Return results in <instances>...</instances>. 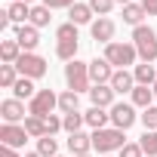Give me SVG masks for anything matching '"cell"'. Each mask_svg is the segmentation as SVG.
Segmentation results:
<instances>
[{
	"label": "cell",
	"instance_id": "cell-1",
	"mask_svg": "<svg viewBox=\"0 0 157 157\" xmlns=\"http://www.w3.org/2000/svg\"><path fill=\"white\" fill-rule=\"evenodd\" d=\"M65 83H68V90H74L77 96H80V93H90V90H93L90 62H80V59L68 62V65H65Z\"/></svg>",
	"mask_w": 157,
	"mask_h": 157
},
{
	"label": "cell",
	"instance_id": "cell-2",
	"mask_svg": "<svg viewBox=\"0 0 157 157\" xmlns=\"http://www.w3.org/2000/svg\"><path fill=\"white\" fill-rule=\"evenodd\" d=\"M132 46H136L142 62H157V31L151 25L132 28Z\"/></svg>",
	"mask_w": 157,
	"mask_h": 157
},
{
	"label": "cell",
	"instance_id": "cell-3",
	"mask_svg": "<svg viewBox=\"0 0 157 157\" xmlns=\"http://www.w3.org/2000/svg\"><path fill=\"white\" fill-rule=\"evenodd\" d=\"M105 59L117 68V71H126L129 65H136V59H139V52H136V46L132 43H120V40H111L108 46H105Z\"/></svg>",
	"mask_w": 157,
	"mask_h": 157
},
{
	"label": "cell",
	"instance_id": "cell-4",
	"mask_svg": "<svg viewBox=\"0 0 157 157\" xmlns=\"http://www.w3.org/2000/svg\"><path fill=\"white\" fill-rule=\"evenodd\" d=\"M123 145H126V139H123V129H117V126H105V129L93 132V151H99V154L120 151Z\"/></svg>",
	"mask_w": 157,
	"mask_h": 157
},
{
	"label": "cell",
	"instance_id": "cell-5",
	"mask_svg": "<svg viewBox=\"0 0 157 157\" xmlns=\"http://www.w3.org/2000/svg\"><path fill=\"white\" fill-rule=\"evenodd\" d=\"M56 108H59V96H56L52 90H37V96L28 102V114H31V117H43V120H46Z\"/></svg>",
	"mask_w": 157,
	"mask_h": 157
},
{
	"label": "cell",
	"instance_id": "cell-6",
	"mask_svg": "<svg viewBox=\"0 0 157 157\" xmlns=\"http://www.w3.org/2000/svg\"><path fill=\"white\" fill-rule=\"evenodd\" d=\"M16 68H19L22 77H28V80H40V77L46 74V59L37 56V52H22V59L16 62Z\"/></svg>",
	"mask_w": 157,
	"mask_h": 157
},
{
	"label": "cell",
	"instance_id": "cell-7",
	"mask_svg": "<svg viewBox=\"0 0 157 157\" xmlns=\"http://www.w3.org/2000/svg\"><path fill=\"white\" fill-rule=\"evenodd\" d=\"M136 120H139V114H136V105H132V102H114V108H111V123H114L117 129L126 132Z\"/></svg>",
	"mask_w": 157,
	"mask_h": 157
},
{
	"label": "cell",
	"instance_id": "cell-8",
	"mask_svg": "<svg viewBox=\"0 0 157 157\" xmlns=\"http://www.w3.org/2000/svg\"><path fill=\"white\" fill-rule=\"evenodd\" d=\"M31 136H28V129L22 126V123H3L0 126V142H3L6 148H25V142H28Z\"/></svg>",
	"mask_w": 157,
	"mask_h": 157
},
{
	"label": "cell",
	"instance_id": "cell-9",
	"mask_svg": "<svg viewBox=\"0 0 157 157\" xmlns=\"http://www.w3.org/2000/svg\"><path fill=\"white\" fill-rule=\"evenodd\" d=\"M111 77H114V65H111L105 56L90 62V80H93V86H99V83H111Z\"/></svg>",
	"mask_w": 157,
	"mask_h": 157
},
{
	"label": "cell",
	"instance_id": "cell-10",
	"mask_svg": "<svg viewBox=\"0 0 157 157\" xmlns=\"http://www.w3.org/2000/svg\"><path fill=\"white\" fill-rule=\"evenodd\" d=\"M16 40H19V46H22L25 52H34L37 43H40V28H34L31 22H28V25H19V28H16Z\"/></svg>",
	"mask_w": 157,
	"mask_h": 157
},
{
	"label": "cell",
	"instance_id": "cell-11",
	"mask_svg": "<svg viewBox=\"0 0 157 157\" xmlns=\"http://www.w3.org/2000/svg\"><path fill=\"white\" fill-rule=\"evenodd\" d=\"M0 117H3V123H19V120H25V102H19V99H3V102H0Z\"/></svg>",
	"mask_w": 157,
	"mask_h": 157
},
{
	"label": "cell",
	"instance_id": "cell-12",
	"mask_svg": "<svg viewBox=\"0 0 157 157\" xmlns=\"http://www.w3.org/2000/svg\"><path fill=\"white\" fill-rule=\"evenodd\" d=\"M90 34H93L96 43H105V46H108V43L114 40V22H111L108 16H105V19H96V22L90 25Z\"/></svg>",
	"mask_w": 157,
	"mask_h": 157
},
{
	"label": "cell",
	"instance_id": "cell-13",
	"mask_svg": "<svg viewBox=\"0 0 157 157\" xmlns=\"http://www.w3.org/2000/svg\"><path fill=\"white\" fill-rule=\"evenodd\" d=\"M114 96H117V93L111 90V83H99V86L90 90V99H93L96 108H108V111H111V108H114Z\"/></svg>",
	"mask_w": 157,
	"mask_h": 157
},
{
	"label": "cell",
	"instance_id": "cell-14",
	"mask_svg": "<svg viewBox=\"0 0 157 157\" xmlns=\"http://www.w3.org/2000/svg\"><path fill=\"white\" fill-rule=\"evenodd\" d=\"M68 148H71L74 157H77V154H90V151H93V136H86L83 129H80V132H71V136H68Z\"/></svg>",
	"mask_w": 157,
	"mask_h": 157
},
{
	"label": "cell",
	"instance_id": "cell-15",
	"mask_svg": "<svg viewBox=\"0 0 157 157\" xmlns=\"http://www.w3.org/2000/svg\"><path fill=\"white\" fill-rule=\"evenodd\" d=\"M132 77H136V83H142V86H154V83H157V68H154V62L136 65V68H132Z\"/></svg>",
	"mask_w": 157,
	"mask_h": 157
},
{
	"label": "cell",
	"instance_id": "cell-16",
	"mask_svg": "<svg viewBox=\"0 0 157 157\" xmlns=\"http://www.w3.org/2000/svg\"><path fill=\"white\" fill-rule=\"evenodd\" d=\"M83 117H86V126H93V132H96V129H105V126H108L111 111H108V108H96V105H93Z\"/></svg>",
	"mask_w": 157,
	"mask_h": 157
},
{
	"label": "cell",
	"instance_id": "cell-17",
	"mask_svg": "<svg viewBox=\"0 0 157 157\" xmlns=\"http://www.w3.org/2000/svg\"><path fill=\"white\" fill-rule=\"evenodd\" d=\"M68 22H74L77 28H80V25H90V22H93V6H90V3H74V6L68 10Z\"/></svg>",
	"mask_w": 157,
	"mask_h": 157
},
{
	"label": "cell",
	"instance_id": "cell-18",
	"mask_svg": "<svg viewBox=\"0 0 157 157\" xmlns=\"http://www.w3.org/2000/svg\"><path fill=\"white\" fill-rule=\"evenodd\" d=\"M111 90H114V93H132V90H136V77H132V71H114V77H111Z\"/></svg>",
	"mask_w": 157,
	"mask_h": 157
},
{
	"label": "cell",
	"instance_id": "cell-19",
	"mask_svg": "<svg viewBox=\"0 0 157 157\" xmlns=\"http://www.w3.org/2000/svg\"><path fill=\"white\" fill-rule=\"evenodd\" d=\"M22 46H19V40L13 37V40H3L0 43V59H3V65H16L19 59H22Z\"/></svg>",
	"mask_w": 157,
	"mask_h": 157
},
{
	"label": "cell",
	"instance_id": "cell-20",
	"mask_svg": "<svg viewBox=\"0 0 157 157\" xmlns=\"http://www.w3.org/2000/svg\"><path fill=\"white\" fill-rule=\"evenodd\" d=\"M129 96H132V105H136V108H142V111L154 105V90H151V86H142V83H136V90H132Z\"/></svg>",
	"mask_w": 157,
	"mask_h": 157
},
{
	"label": "cell",
	"instance_id": "cell-21",
	"mask_svg": "<svg viewBox=\"0 0 157 157\" xmlns=\"http://www.w3.org/2000/svg\"><path fill=\"white\" fill-rule=\"evenodd\" d=\"M59 111L62 114H74V111H80V96H77L74 90H65L59 96Z\"/></svg>",
	"mask_w": 157,
	"mask_h": 157
},
{
	"label": "cell",
	"instance_id": "cell-22",
	"mask_svg": "<svg viewBox=\"0 0 157 157\" xmlns=\"http://www.w3.org/2000/svg\"><path fill=\"white\" fill-rule=\"evenodd\" d=\"M77 49H80V40H59L56 43V56L62 62H74L77 59Z\"/></svg>",
	"mask_w": 157,
	"mask_h": 157
},
{
	"label": "cell",
	"instance_id": "cell-23",
	"mask_svg": "<svg viewBox=\"0 0 157 157\" xmlns=\"http://www.w3.org/2000/svg\"><path fill=\"white\" fill-rule=\"evenodd\" d=\"M37 96V90H34V80H28V77H19V83L13 86V99H19V102H31Z\"/></svg>",
	"mask_w": 157,
	"mask_h": 157
},
{
	"label": "cell",
	"instance_id": "cell-24",
	"mask_svg": "<svg viewBox=\"0 0 157 157\" xmlns=\"http://www.w3.org/2000/svg\"><path fill=\"white\" fill-rule=\"evenodd\" d=\"M145 16H148V13H145V6H142V3H126V6H123V22H126V25H132V28H139Z\"/></svg>",
	"mask_w": 157,
	"mask_h": 157
},
{
	"label": "cell",
	"instance_id": "cell-25",
	"mask_svg": "<svg viewBox=\"0 0 157 157\" xmlns=\"http://www.w3.org/2000/svg\"><path fill=\"white\" fill-rule=\"evenodd\" d=\"M10 22H16V25H28V19H31V6L28 3H10Z\"/></svg>",
	"mask_w": 157,
	"mask_h": 157
},
{
	"label": "cell",
	"instance_id": "cell-26",
	"mask_svg": "<svg viewBox=\"0 0 157 157\" xmlns=\"http://www.w3.org/2000/svg\"><path fill=\"white\" fill-rule=\"evenodd\" d=\"M22 126L28 129V136H31V139H43V136H46V120H43V117H31V114H28Z\"/></svg>",
	"mask_w": 157,
	"mask_h": 157
},
{
	"label": "cell",
	"instance_id": "cell-27",
	"mask_svg": "<svg viewBox=\"0 0 157 157\" xmlns=\"http://www.w3.org/2000/svg\"><path fill=\"white\" fill-rule=\"evenodd\" d=\"M16 83H19V68L16 65H0V86L13 90Z\"/></svg>",
	"mask_w": 157,
	"mask_h": 157
},
{
	"label": "cell",
	"instance_id": "cell-28",
	"mask_svg": "<svg viewBox=\"0 0 157 157\" xmlns=\"http://www.w3.org/2000/svg\"><path fill=\"white\" fill-rule=\"evenodd\" d=\"M49 19H52V16H49V6H43V3H40V6H31V19H28V22H31L34 28H46Z\"/></svg>",
	"mask_w": 157,
	"mask_h": 157
},
{
	"label": "cell",
	"instance_id": "cell-29",
	"mask_svg": "<svg viewBox=\"0 0 157 157\" xmlns=\"http://www.w3.org/2000/svg\"><path fill=\"white\" fill-rule=\"evenodd\" d=\"M145 157H157V129H145V136L139 139Z\"/></svg>",
	"mask_w": 157,
	"mask_h": 157
},
{
	"label": "cell",
	"instance_id": "cell-30",
	"mask_svg": "<svg viewBox=\"0 0 157 157\" xmlns=\"http://www.w3.org/2000/svg\"><path fill=\"white\" fill-rule=\"evenodd\" d=\"M83 123H86V117H83L80 111H74V114H65V117H62V126H65L68 136H71V132H80Z\"/></svg>",
	"mask_w": 157,
	"mask_h": 157
},
{
	"label": "cell",
	"instance_id": "cell-31",
	"mask_svg": "<svg viewBox=\"0 0 157 157\" xmlns=\"http://www.w3.org/2000/svg\"><path fill=\"white\" fill-rule=\"evenodd\" d=\"M37 154H40V157H56V154H59V142H56L52 136L37 139Z\"/></svg>",
	"mask_w": 157,
	"mask_h": 157
},
{
	"label": "cell",
	"instance_id": "cell-32",
	"mask_svg": "<svg viewBox=\"0 0 157 157\" xmlns=\"http://www.w3.org/2000/svg\"><path fill=\"white\" fill-rule=\"evenodd\" d=\"M56 40H77V25L74 22H65L56 28Z\"/></svg>",
	"mask_w": 157,
	"mask_h": 157
},
{
	"label": "cell",
	"instance_id": "cell-33",
	"mask_svg": "<svg viewBox=\"0 0 157 157\" xmlns=\"http://www.w3.org/2000/svg\"><path fill=\"white\" fill-rule=\"evenodd\" d=\"M139 120L145 123V129H157V105H151V108H145V111L139 114Z\"/></svg>",
	"mask_w": 157,
	"mask_h": 157
},
{
	"label": "cell",
	"instance_id": "cell-34",
	"mask_svg": "<svg viewBox=\"0 0 157 157\" xmlns=\"http://www.w3.org/2000/svg\"><path fill=\"white\" fill-rule=\"evenodd\" d=\"M114 3H117V0H90V6H93V13H99V19H105L114 10Z\"/></svg>",
	"mask_w": 157,
	"mask_h": 157
},
{
	"label": "cell",
	"instance_id": "cell-35",
	"mask_svg": "<svg viewBox=\"0 0 157 157\" xmlns=\"http://www.w3.org/2000/svg\"><path fill=\"white\" fill-rule=\"evenodd\" d=\"M120 157H145V151H142L139 142H126V145L120 148Z\"/></svg>",
	"mask_w": 157,
	"mask_h": 157
},
{
	"label": "cell",
	"instance_id": "cell-36",
	"mask_svg": "<svg viewBox=\"0 0 157 157\" xmlns=\"http://www.w3.org/2000/svg\"><path fill=\"white\" fill-rule=\"evenodd\" d=\"M43 6H49V10H71L77 0H40Z\"/></svg>",
	"mask_w": 157,
	"mask_h": 157
},
{
	"label": "cell",
	"instance_id": "cell-37",
	"mask_svg": "<svg viewBox=\"0 0 157 157\" xmlns=\"http://www.w3.org/2000/svg\"><path fill=\"white\" fill-rule=\"evenodd\" d=\"M59 129H65V126H62V117L49 114V117H46V136H56Z\"/></svg>",
	"mask_w": 157,
	"mask_h": 157
},
{
	"label": "cell",
	"instance_id": "cell-38",
	"mask_svg": "<svg viewBox=\"0 0 157 157\" xmlns=\"http://www.w3.org/2000/svg\"><path fill=\"white\" fill-rule=\"evenodd\" d=\"M142 6H145L148 16H157V0H142Z\"/></svg>",
	"mask_w": 157,
	"mask_h": 157
},
{
	"label": "cell",
	"instance_id": "cell-39",
	"mask_svg": "<svg viewBox=\"0 0 157 157\" xmlns=\"http://www.w3.org/2000/svg\"><path fill=\"white\" fill-rule=\"evenodd\" d=\"M0 157H19V151H16V148H6V145H3V148H0Z\"/></svg>",
	"mask_w": 157,
	"mask_h": 157
},
{
	"label": "cell",
	"instance_id": "cell-40",
	"mask_svg": "<svg viewBox=\"0 0 157 157\" xmlns=\"http://www.w3.org/2000/svg\"><path fill=\"white\" fill-rule=\"evenodd\" d=\"M10 3H28V6H31V3H34V0H10Z\"/></svg>",
	"mask_w": 157,
	"mask_h": 157
},
{
	"label": "cell",
	"instance_id": "cell-41",
	"mask_svg": "<svg viewBox=\"0 0 157 157\" xmlns=\"http://www.w3.org/2000/svg\"><path fill=\"white\" fill-rule=\"evenodd\" d=\"M25 157H40V154H37V151H28V154H25Z\"/></svg>",
	"mask_w": 157,
	"mask_h": 157
},
{
	"label": "cell",
	"instance_id": "cell-42",
	"mask_svg": "<svg viewBox=\"0 0 157 157\" xmlns=\"http://www.w3.org/2000/svg\"><path fill=\"white\" fill-rule=\"evenodd\" d=\"M117 3H123V6H126V3H132V0H117Z\"/></svg>",
	"mask_w": 157,
	"mask_h": 157
},
{
	"label": "cell",
	"instance_id": "cell-43",
	"mask_svg": "<svg viewBox=\"0 0 157 157\" xmlns=\"http://www.w3.org/2000/svg\"><path fill=\"white\" fill-rule=\"evenodd\" d=\"M151 90H154V96H157V83H154V86H151Z\"/></svg>",
	"mask_w": 157,
	"mask_h": 157
},
{
	"label": "cell",
	"instance_id": "cell-44",
	"mask_svg": "<svg viewBox=\"0 0 157 157\" xmlns=\"http://www.w3.org/2000/svg\"><path fill=\"white\" fill-rule=\"evenodd\" d=\"M77 157H90V154H77Z\"/></svg>",
	"mask_w": 157,
	"mask_h": 157
},
{
	"label": "cell",
	"instance_id": "cell-45",
	"mask_svg": "<svg viewBox=\"0 0 157 157\" xmlns=\"http://www.w3.org/2000/svg\"><path fill=\"white\" fill-rule=\"evenodd\" d=\"M56 157H59V154H56Z\"/></svg>",
	"mask_w": 157,
	"mask_h": 157
},
{
	"label": "cell",
	"instance_id": "cell-46",
	"mask_svg": "<svg viewBox=\"0 0 157 157\" xmlns=\"http://www.w3.org/2000/svg\"><path fill=\"white\" fill-rule=\"evenodd\" d=\"M105 157H108V154H105Z\"/></svg>",
	"mask_w": 157,
	"mask_h": 157
}]
</instances>
